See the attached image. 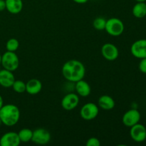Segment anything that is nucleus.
I'll list each match as a JSON object with an SVG mask.
<instances>
[{
    "label": "nucleus",
    "instance_id": "obj_22",
    "mask_svg": "<svg viewBox=\"0 0 146 146\" xmlns=\"http://www.w3.org/2000/svg\"><path fill=\"white\" fill-rule=\"evenodd\" d=\"M106 21L107 20H106L103 17H98L94 19V22H93V26L97 30H104L105 29Z\"/></svg>",
    "mask_w": 146,
    "mask_h": 146
},
{
    "label": "nucleus",
    "instance_id": "obj_26",
    "mask_svg": "<svg viewBox=\"0 0 146 146\" xmlns=\"http://www.w3.org/2000/svg\"><path fill=\"white\" fill-rule=\"evenodd\" d=\"M73 1L76 3H78V4H85L88 0H73Z\"/></svg>",
    "mask_w": 146,
    "mask_h": 146
},
{
    "label": "nucleus",
    "instance_id": "obj_20",
    "mask_svg": "<svg viewBox=\"0 0 146 146\" xmlns=\"http://www.w3.org/2000/svg\"><path fill=\"white\" fill-rule=\"evenodd\" d=\"M11 87L15 92L19 93V94H21L26 91V84L24 81H20V80H17V81L15 80Z\"/></svg>",
    "mask_w": 146,
    "mask_h": 146
},
{
    "label": "nucleus",
    "instance_id": "obj_30",
    "mask_svg": "<svg viewBox=\"0 0 146 146\" xmlns=\"http://www.w3.org/2000/svg\"><path fill=\"white\" fill-rule=\"evenodd\" d=\"M1 119H0V125H1Z\"/></svg>",
    "mask_w": 146,
    "mask_h": 146
},
{
    "label": "nucleus",
    "instance_id": "obj_17",
    "mask_svg": "<svg viewBox=\"0 0 146 146\" xmlns=\"http://www.w3.org/2000/svg\"><path fill=\"white\" fill-rule=\"evenodd\" d=\"M98 105L104 110H111L115 107V101L110 96L104 95L98 99Z\"/></svg>",
    "mask_w": 146,
    "mask_h": 146
},
{
    "label": "nucleus",
    "instance_id": "obj_7",
    "mask_svg": "<svg viewBox=\"0 0 146 146\" xmlns=\"http://www.w3.org/2000/svg\"><path fill=\"white\" fill-rule=\"evenodd\" d=\"M130 135L134 141L138 143L143 142L146 139V128L143 125L137 123L131 127Z\"/></svg>",
    "mask_w": 146,
    "mask_h": 146
},
{
    "label": "nucleus",
    "instance_id": "obj_4",
    "mask_svg": "<svg viewBox=\"0 0 146 146\" xmlns=\"http://www.w3.org/2000/svg\"><path fill=\"white\" fill-rule=\"evenodd\" d=\"M105 29L110 35L113 36H118L123 32L124 24L119 19L111 18L106 21Z\"/></svg>",
    "mask_w": 146,
    "mask_h": 146
},
{
    "label": "nucleus",
    "instance_id": "obj_13",
    "mask_svg": "<svg viewBox=\"0 0 146 146\" xmlns=\"http://www.w3.org/2000/svg\"><path fill=\"white\" fill-rule=\"evenodd\" d=\"M14 81L15 78L12 71H8L4 68L0 71V85L1 86L4 88H9L12 86Z\"/></svg>",
    "mask_w": 146,
    "mask_h": 146
},
{
    "label": "nucleus",
    "instance_id": "obj_12",
    "mask_svg": "<svg viewBox=\"0 0 146 146\" xmlns=\"http://www.w3.org/2000/svg\"><path fill=\"white\" fill-rule=\"evenodd\" d=\"M79 103V98L75 94H68L63 98L61 106L66 111H71L77 107Z\"/></svg>",
    "mask_w": 146,
    "mask_h": 146
},
{
    "label": "nucleus",
    "instance_id": "obj_6",
    "mask_svg": "<svg viewBox=\"0 0 146 146\" xmlns=\"http://www.w3.org/2000/svg\"><path fill=\"white\" fill-rule=\"evenodd\" d=\"M51 140V134L44 128H37L33 131L31 141L38 145H45Z\"/></svg>",
    "mask_w": 146,
    "mask_h": 146
},
{
    "label": "nucleus",
    "instance_id": "obj_8",
    "mask_svg": "<svg viewBox=\"0 0 146 146\" xmlns=\"http://www.w3.org/2000/svg\"><path fill=\"white\" fill-rule=\"evenodd\" d=\"M141 120V114L136 109H131L125 113L123 116V123L127 127H132L138 123Z\"/></svg>",
    "mask_w": 146,
    "mask_h": 146
},
{
    "label": "nucleus",
    "instance_id": "obj_14",
    "mask_svg": "<svg viewBox=\"0 0 146 146\" xmlns=\"http://www.w3.org/2000/svg\"><path fill=\"white\" fill-rule=\"evenodd\" d=\"M42 88V84L39 80L32 78L26 84V91L30 95L38 94Z\"/></svg>",
    "mask_w": 146,
    "mask_h": 146
},
{
    "label": "nucleus",
    "instance_id": "obj_5",
    "mask_svg": "<svg viewBox=\"0 0 146 146\" xmlns=\"http://www.w3.org/2000/svg\"><path fill=\"white\" fill-rule=\"evenodd\" d=\"M99 109L98 107L94 103H88L83 106L80 114L83 119L86 121H91L95 119L98 115Z\"/></svg>",
    "mask_w": 146,
    "mask_h": 146
},
{
    "label": "nucleus",
    "instance_id": "obj_19",
    "mask_svg": "<svg viewBox=\"0 0 146 146\" xmlns=\"http://www.w3.org/2000/svg\"><path fill=\"white\" fill-rule=\"evenodd\" d=\"M18 135L21 142L27 143L31 141L33 131L29 128H23L19 132Z\"/></svg>",
    "mask_w": 146,
    "mask_h": 146
},
{
    "label": "nucleus",
    "instance_id": "obj_28",
    "mask_svg": "<svg viewBox=\"0 0 146 146\" xmlns=\"http://www.w3.org/2000/svg\"><path fill=\"white\" fill-rule=\"evenodd\" d=\"M137 2H145L146 0H135Z\"/></svg>",
    "mask_w": 146,
    "mask_h": 146
},
{
    "label": "nucleus",
    "instance_id": "obj_2",
    "mask_svg": "<svg viewBox=\"0 0 146 146\" xmlns=\"http://www.w3.org/2000/svg\"><path fill=\"white\" fill-rule=\"evenodd\" d=\"M20 111L18 107L13 104H7L0 109V119L1 123L7 126H13L18 123Z\"/></svg>",
    "mask_w": 146,
    "mask_h": 146
},
{
    "label": "nucleus",
    "instance_id": "obj_11",
    "mask_svg": "<svg viewBox=\"0 0 146 146\" xmlns=\"http://www.w3.org/2000/svg\"><path fill=\"white\" fill-rule=\"evenodd\" d=\"M20 143L18 133L15 132L6 133L0 138L1 146H18Z\"/></svg>",
    "mask_w": 146,
    "mask_h": 146
},
{
    "label": "nucleus",
    "instance_id": "obj_24",
    "mask_svg": "<svg viewBox=\"0 0 146 146\" xmlns=\"http://www.w3.org/2000/svg\"><path fill=\"white\" fill-rule=\"evenodd\" d=\"M139 69L143 74H146V58H141V61L139 63Z\"/></svg>",
    "mask_w": 146,
    "mask_h": 146
},
{
    "label": "nucleus",
    "instance_id": "obj_25",
    "mask_svg": "<svg viewBox=\"0 0 146 146\" xmlns=\"http://www.w3.org/2000/svg\"><path fill=\"white\" fill-rule=\"evenodd\" d=\"M6 9L5 0H0V11H3Z\"/></svg>",
    "mask_w": 146,
    "mask_h": 146
},
{
    "label": "nucleus",
    "instance_id": "obj_15",
    "mask_svg": "<svg viewBox=\"0 0 146 146\" xmlns=\"http://www.w3.org/2000/svg\"><path fill=\"white\" fill-rule=\"evenodd\" d=\"M6 9L11 14H19L23 9L22 0H5Z\"/></svg>",
    "mask_w": 146,
    "mask_h": 146
},
{
    "label": "nucleus",
    "instance_id": "obj_21",
    "mask_svg": "<svg viewBox=\"0 0 146 146\" xmlns=\"http://www.w3.org/2000/svg\"><path fill=\"white\" fill-rule=\"evenodd\" d=\"M19 46V43L18 40L14 38H12L8 40L7 44H6V48H7V51L15 52L18 49Z\"/></svg>",
    "mask_w": 146,
    "mask_h": 146
},
{
    "label": "nucleus",
    "instance_id": "obj_23",
    "mask_svg": "<svg viewBox=\"0 0 146 146\" xmlns=\"http://www.w3.org/2000/svg\"><path fill=\"white\" fill-rule=\"evenodd\" d=\"M100 145H101V143L99 140L94 137L89 138L86 142L87 146H100Z\"/></svg>",
    "mask_w": 146,
    "mask_h": 146
},
{
    "label": "nucleus",
    "instance_id": "obj_18",
    "mask_svg": "<svg viewBox=\"0 0 146 146\" xmlns=\"http://www.w3.org/2000/svg\"><path fill=\"white\" fill-rule=\"evenodd\" d=\"M132 11L136 18H143L146 16V4L145 2H138L134 5Z\"/></svg>",
    "mask_w": 146,
    "mask_h": 146
},
{
    "label": "nucleus",
    "instance_id": "obj_3",
    "mask_svg": "<svg viewBox=\"0 0 146 146\" xmlns=\"http://www.w3.org/2000/svg\"><path fill=\"white\" fill-rule=\"evenodd\" d=\"M1 64L4 69L14 71L18 68L19 60L15 53L7 51L1 56Z\"/></svg>",
    "mask_w": 146,
    "mask_h": 146
},
{
    "label": "nucleus",
    "instance_id": "obj_9",
    "mask_svg": "<svg viewBox=\"0 0 146 146\" xmlns=\"http://www.w3.org/2000/svg\"><path fill=\"white\" fill-rule=\"evenodd\" d=\"M131 54L138 58H146V39H140L135 41L131 48Z\"/></svg>",
    "mask_w": 146,
    "mask_h": 146
},
{
    "label": "nucleus",
    "instance_id": "obj_10",
    "mask_svg": "<svg viewBox=\"0 0 146 146\" xmlns=\"http://www.w3.org/2000/svg\"><path fill=\"white\" fill-rule=\"evenodd\" d=\"M101 54L106 59L111 61H115L119 55L117 47L111 43H107L103 45L101 48Z\"/></svg>",
    "mask_w": 146,
    "mask_h": 146
},
{
    "label": "nucleus",
    "instance_id": "obj_29",
    "mask_svg": "<svg viewBox=\"0 0 146 146\" xmlns=\"http://www.w3.org/2000/svg\"><path fill=\"white\" fill-rule=\"evenodd\" d=\"M1 55L0 54V64H1Z\"/></svg>",
    "mask_w": 146,
    "mask_h": 146
},
{
    "label": "nucleus",
    "instance_id": "obj_27",
    "mask_svg": "<svg viewBox=\"0 0 146 146\" xmlns=\"http://www.w3.org/2000/svg\"><path fill=\"white\" fill-rule=\"evenodd\" d=\"M4 106V101H3V98L1 96V95H0V109L1 108V107Z\"/></svg>",
    "mask_w": 146,
    "mask_h": 146
},
{
    "label": "nucleus",
    "instance_id": "obj_1",
    "mask_svg": "<svg viewBox=\"0 0 146 146\" xmlns=\"http://www.w3.org/2000/svg\"><path fill=\"white\" fill-rule=\"evenodd\" d=\"M62 74L66 79L76 83L84 78L86 68L81 61L69 60L63 66Z\"/></svg>",
    "mask_w": 146,
    "mask_h": 146
},
{
    "label": "nucleus",
    "instance_id": "obj_16",
    "mask_svg": "<svg viewBox=\"0 0 146 146\" xmlns=\"http://www.w3.org/2000/svg\"><path fill=\"white\" fill-rule=\"evenodd\" d=\"M76 90L77 94L82 97H87L91 94V86L83 79L76 82Z\"/></svg>",
    "mask_w": 146,
    "mask_h": 146
}]
</instances>
